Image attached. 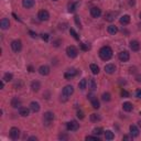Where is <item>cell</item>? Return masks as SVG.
<instances>
[{
  "label": "cell",
  "mask_w": 141,
  "mask_h": 141,
  "mask_svg": "<svg viewBox=\"0 0 141 141\" xmlns=\"http://www.w3.org/2000/svg\"><path fill=\"white\" fill-rule=\"evenodd\" d=\"M53 1H58V0H53Z\"/></svg>",
  "instance_id": "cell-53"
},
{
  "label": "cell",
  "mask_w": 141,
  "mask_h": 141,
  "mask_svg": "<svg viewBox=\"0 0 141 141\" xmlns=\"http://www.w3.org/2000/svg\"><path fill=\"white\" fill-rule=\"evenodd\" d=\"M140 19H141V12H140Z\"/></svg>",
  "instance_id": "cell-52"
},
{
  "label": "cell",
  "mask_w": 141,
  "mask_h": 141,
  "mask_svg": "<svg viewBox=\"0 0 141 141\" xmlns=\"http://www.w3.org/2000/svg\"><path fill=\"white\" fill-rule=\"evenodd\" d=\"M0 26H1V29L3 30H6V29H8L9 26H10V22H9V20L8 19H6V18H3L1 21H0Z\"/></svg>",
  "instance_id": "cell-16"
},
{
  "label": "cell",
  "mask_w": 141,
  "mask_h": 141,
  "mask_svg": "<svg viewBox=\"0 0 141 141\" xmlns=\"http://www.w3.org/2000/svg\"><path fill=\"white\" fill-rule=\"evenodd\" d=\"M20 136V130L18 128H16V127H13V128L10 129V137H11V139L16 140L18 139Z\"/></svg>",
  "instance_id": "cell-8"
},
{
  "label": "cell",
  "mask_w": 141,
  "mask_h": 141,
  "mask_svg": "<svg viewBox=\"0 0 141 141\" xmlns=\"http://www.w3.org/2000/svg\"><path fill=\"white\" fill-rule=\"evenodd\" d=\"M93 132L95 133V135L99 136V135H102V133H103V129L102 128H95V129L93 130Z\"/></svg>",
  "instance_id": "cell-35"
},
{
  "label": "cell",
  "mask_w": 141,
  "mask_h": 141,
  "mask_svg": "<svg viewBox=\"0 0 141 141\" xmlns=\"http://www.w3.org/2000/svg\"><path fill=\"white\" fill-rule=\"evenodd\" d=\"M105 138L107 140H112L115 138V135H114V132H111L110 130H107V131H105Z\"/></svg>",
  "instance_id": "cell-25"
},
{
  "label": "cell",
  "mask_w": 141,
  "mask_h": 141,
  "mask_svg": "<svg viewBox=\"0 0 141 141\" xmlns=\"http://www.w3.org/2000/svg\"><path fill=\"white\" fill-rule=\"evenodd\" d=\"M74 19H75V21H76V23H77V25H79V28H80V21H79V20H78V17H75V18H74Z\"/></svg>",
  "instance_id": "cell-43"
},
{
  "label": "cell",
  "mask_w": 141,
  "mask_h": 141,
  "mask_svg": "<svg viewBox=\"0 0 141 141\" xmlns=\"http://www.w3.org/2000/svg\"><path fill=\"white\" fill-rule=\"evenodd\" d=\"M66 53H67V55L69 56L70 59H74V58H76V56H77V54H78V51H77V49L75 48V46L70 45V46H68V48L66 49Z\"/></svg>",
  "instance_id": "cell-3"
},
{
  "label": "cell",
  "mask_w": 141,
  "mask_h": 141,
  "mask_svg": "<svg viewBox=\"0 0 141 141\" xmlns=\"http://www.w3.org/2000/svg\"><path fill=\"white\" fill-rule=\"evenodd\" d=\"M92 106H93L95 109H98L99 107H100V104H99V102H98V99H97V98H93V99H92Z\"/></svg>",
  "instance_id": "cell-29"
},
{
  "label": "cell",
  "mask_w": 141,
  "mask_h": 141,
  "mask_svg": "<svg viewBox=\"0 0 141 141\" xmlns=\"http://www.w3.org/2000/svg\"><path fill=\"white\" fill-rule=\"evenodd\" d=\"M29 70H30V72H34V70H33V67H32V66H29Z\"/></svg>",
  "instance_id": "cell-50"
},
{
  "label": "cell",
  "mask_w": 141,
  "mask_h": 141,
  "mask_svg": "<svg viewBox=\"0 0 141 141\" xmlns=\"http://www.w3.org/2000/svg\"><path fill=\"white\" fill-rule=\"evenodd\" d=\"M39 19L41 20V21H46V20H49L50 18V15H49V12L46 11V10H41V11H39Z\"/></svg>",
  "instance_id": "cell-7"
},
{
  "label": "cell",
  "mask_w": 141,
  "mask_h": 141,
  "mask_svg": "<svg viewBox=\"0 0 141 141\" xmlns=\"http://www.w3.org/2000/svg\"><path fill=\"white\" fill-rule=\"evenodd\" d=\"M69 32H70V35H72V36H73V38L75 39V40H79V36H78V34H77V33H76V31H75V30H74V29H70V30H69Z\"/></svg>",
  "instance_id": "cell-32"
},
{
  "label": "cell",
  "mask_w": 141,
  "mask_h": 141,
  "mask_svg": "<svg viewBox=\"0 0 141 141\" xmlns=\"http://www.w3.org/2000/svg\"><path fill=\"white\" fill-rule=\"evenodd\" d=\"M118 58H119V60L121 62H127L129 60L130 55H129V53L127 52V51H122V52H120L119 54H118Z\"/></svg>",
  "instance_id": "cell-9"
},
{
  "label": "cell",
  "mask_w": 141,
  "mask_h": 141,
  "mask_svg": "<svg viewBox=\"0 0 141 141\" xmlns=\"http://www.w3.org/2000/svg\"><path fill=\"white\" fill-rule=\"evenodd\" d=\"M3 85H5V84H3V80L1 83H0V87H1V88H3Z\"/></svg>",
  "instance_id": "cell-51"
},
{
  "label": "cell",
  "mask_w": 141,
  "mask_h": 141,
  "mask_svg": "<svg viewBox=\"0 0 141 141\" xmlns=\"http://www.w3.org/2000/svg\"><path fill=\"white\" fill-rule=\"evenodd\" d=\"M130 49L132 50V51H139V49H140V44H139V42L138 41H131L130 42Z\"/></svg>",
  "instance_id": "cell-17"
},
{
  "label": "cell",
  "mask_w": 141,
  "mask_h": 141,
  "mask_svg": "<svg viewBox=\"0 0 141 141\" xmlns=\"http://www.w3.org/2000/svg\"><path fill=\"white\" fill-rule=\"evenodd\" d=\"M130 6H133V5H135V0H130Z\"/></svg>",
  "instance_id": "cell-49"
},
{
  "label": "cell",
  "mask_w": 141,
  "mask_h": 141,
  "mask_svg": "<svg viewBox=\"0 0 141 141\" xmlns=\"http://www.w3.org/2000/svg\"><path fill=\"white\" fill-rule=\"evenodd\" d=\"M3 79H5L6 82H10V80L12 79V74H10V73H6V74H5V76H3Z\"/></svg>",
  "instance_id": "cell-34"
},
{
  "label": "cell",
  "mask_w": 141,
  "mask_h": 141,
  "mask_svg": "<svg viewBox=\"0 0 141 141\" xmlns=\"http://www.w3.org/2000/svg\"><path fill=\"white\" fill-rule=\"evenodd\" d=\"M20 105H21V102H20V99L18 98V97H15V98H12V100H11V106L13 107V108H18V107H20Z\"/></svg>",
  "instance_id": "cell-20"
},
{
  "label": "cell",
  "mask_w": 141,
  "mask_h": 141,
  "mask_svg": "<svg viewBox=\"0 0 141 141\" xmlns=\"http://www.w3.org/2000/svg\"><path fill=\"white\" fill-rule=\"evenodd\" d=\"M99 56L104 61H108L112 56V50L110 49L109 46H103V48L99 50Z\"/></svg>",
  "instance_id": "cell-1"
},
{
  "label": "cell",
  "mask_w": 141,
  "mask_h": 141,
  "mask_svg": "<svg viewBox=\"0 0 141 141\" xmlns=\"http://www.w3.org/2000/svg\"><path fill=\"white\" fill-rule=\"evenodd\" d=\"M90 70H92V73L93 74H95V75H97V74L99 73V67L97 66L96 64H90Z\"/></svg>",
  "instance_id": "cell-26"
},
{
  "label": "cell",
  "mask_w": 141,
  "mask_h": 141,
  "mask_svg": "<svg viewBox=\"0 0 141 141\" xmlns=\"http://www.w3.org/2000/svg\"><path fill=\"white\" fill-rule=\"evenodd\" d=\"M90 15H92L93 18H98V17L102 15V11H100V9L97 8V7H93V8L90 9Z\"/></svg>",
  "instance_id": "cell-10"
},
{
  "label": "cell",
  "mask_w": 141,
  "mask_h": 141,
  "mask_svg": "<svg viewBox=\"0 0 141 141\" xmlns=\"http://www.w3.org/2000/svg\"><path fill=\"white\" fill-rule=\"evenodd\" d=\"M116 15H117L116 12H108V13H107V15L105 16V19L107 20V21H114V20H115Z\"/></svg>",
  "instance_id": "cell-23"
},
{
  "label": "cell",
  "mask_w": 141,
  "mask_h": 141,
  "mask_svg": "<svg viewBox=\"0 0 141 141\" xmlns=\"http://www.w3.org/2000/svg\"><path fill=\"white\" fill-rule=\"evenodd\" d=\"M80 46H82V49L84 50V51H87V50L90 49L89 45H86V44H84V43H83V44H80Z\"/></svg>",
  "instance_id": "cell-37"
},
{
  "label": "cell",
  "mask_w": 141,
  "mask_h": 141,
  "mask_svg": "<svg viewBox=\"0 0 141 141\" xmlns=\"http://www.w3.org/2000/svg\"><path fill=\"white\" fill-rule=\"evenodd\" d=\"M29 109L28 108H25V107H21L19 110V114L21 115L22 117H26V116H29Z\"/></svg>",
  "instance_id": "cell-24"
},
{
  "label": "cell",
  "mask_w": 141,
  "mask_h": 141,
  "mask_svg": "<svg viewBox=\"0 0 141 141\" xmlns=\"http://www.w3.org/2000/svg\"><path fill=\"white\" fill-rule=\"evenodd\" d=\"M29 34L32 36V38H36V33H34L33 31H29Z\"/></svg>",
  "instance_id": "cell-44"
},
{
  "label": "cell",
  "mask_w": 141,
  "mask_h": 141,
  "mask_svg": "<svg viewBox=\"0 0 141 141\" xmlns=\"http://www.w3.org/2000/svg\"><path fill=\"white\" fill-rule=\"evenodd\" d=\"M115 70H116V66L114 64H107L105 66V72L107 74H112V73H115Z\"/></svg>",
  "instance_id": "cell-13"
},
{
  "label": "cell",
  "mask_w": 141,
  "mask_h": 141,
  "mask_svg": "<svg viewBox=\"0 0 141 141\" xmlns=\"http://www.w3.org/2000/svg\"><path fill=\"white\" fill-rule=\"evenodd\" d=\"M66 127H67V130H69V131H76V130L78 129L79 125L77 123V121H75V120H72V121L67 122Z\"/></svg>",
  "instance_id": "cell-6"
},
{
  "label": "cell",
  "mask_w": 141,
  "mask_h": 141,
  "mask_svg": "<svg viewBox=\"0 0 141 141\" xmlns=\"http://www.w3.org/2000/svg\"><path fill=\"white\" fill-rule=\"evenodd\" d=\"M29 140H30V141H32V140H35V141H36V140H38V138H36V137H30Z\"/></svg>",
  "instance_id": "cell-46"
},
{
  "label": "cell",
  "mask_w": 141,
  "mask_h": 141,
  "mask_svg": "<svg viewBox=\"0 0 141 141\" xmlns=\"http://www.w3.org/2000/svg\"><path fill=\"white\" fill-rule=\"evenodd\" d=\"M122 108L125 111H131L132 108H133V106H132V104L131 103H129V102H126V103H123V105H122Z\"/></svg>",
  "instance_id": "cell-19"
},
{
  "label": "cell",
  "mask_w": 141,
  "mask_h": 141,
  "mask_svg": "<svg viewBox=\"0 0 141 141\" xmlns=\"http://www.w3.org/2000/svg\"><path fill=\"white\" fill-rule=\"evenodd\" d=\"M90 120L94 121V122L99 121V120H100V116L97 115V114H92V115H90Z\"/></svg>",
  "instance_id": "cell-30"
},
{
  "label": "cell",
  "mask_w": 141,
  "mask_h": 141,
  "mask_svg": "<svg viewBox=\"0 0 141 141\" xmlns=\"http://www.w3.org/2000/svg\"><path fill=\"white\" fill-rule=\"evenodd\" d=\"M86 85H87V80H86L85 78H83V79L78 83V87H79V88L82 89V90H84V89L86 88Z\"/></svg>",
  "instance_id": "cell-28"
},
{
  "label": "cell",
  "mask_w": 141,
  "mask_h": 141,
  "mask_svg": "<svg viewBox=\"0 0 141 141\" xmlns=\"http://www.w3.org/2000/svg\"><path fill=\"white\" fill-rule=\"evenodd\" d=\"M88 88L90 90H95L96 89V83H95V80H94V79H89V86H88Z\"/></svg>",
  "instance_id": "cell-31"
},
{
  "label": "cell",
  "mask_w": 141,
  "mask_h": 141,
  "mask_svg": "<svg viewBox=\"0 0 141 141\" xmlns=\"http://www.w3.org/2000/svg\"><path fill=\"white\" fill-rule=\"evenodd\" d=\"M11 48L15 52H20L22 49V44H21V41L19 40H15V41L11 42Z\"/></svg>",
  "instance_id": "cell-5"
},
{
  "label": "cell",
  "mask_w": 141,
  "mask_h": 141,
  "mask_svg": "<svg viewBox=\"0 0 141 141\" xmlns=\"http://www.w3.org/2000/svg\"><path fill=\"white\" fill-rule=\"evenodd\" d=\"M136 96L138 97L139 99H141V89H138V90H137V92H136Z\"/></svg>",
  "instance_id": "cell-40"
},
{
  "label": "cell",
  "mask_w": 141,
  "mask_h": 141,
  "mask_svg": "<svg viewBox=\"0 0 141 141\" xmlns=\"http://www.w3.org/2000/svg\"><path fill=\"white\" fill-rule=\"evenodd\" d=\"M41 38L44 40V41H48V40H49V34H42Z\"/></svg>",
  "instance_id": "cell-42"
},
{
  "label": "cell",
  "mask_w": 141,
  "mask_h": 141,
  "mask_svg": "<svg viewBox=\"0 0 141 141\" xmlns=\"http://www.w3.org/2000/svg\"><path fill=\"white\" fill-rule=\"evenodd\" d=\"M22 5L26 9L32 8V7L34 6V0H22Z\"/></svg>",
  "instance_id": "cell-15"
},
{
  "label": "cell",
  "mask_w": 141,
  "mask_h": 141,
  "mask_svg": "<svg viewBox=\"0 0 141 141\" xmlns=\"http://www.w3.org/2000/svg\"><path fill=\"white\" fill-rule=\"evenodd\" d=\"M136 79H137V82H141V76L140 75H138V76H136Z\"/></svg>",
  "instance_id": "cell-45"
},
{
  "label": "cell",
  "mask_w": 141,
  "mask_h": 141,
  "mask_svg": "<svg viewBox=\"0 0 141 141\" xmlns=\"http://www.w3.org/2000/svg\"><path fill=\"white\" fill-rule=\"evenodd\" d=\"M40 87H41V84H40L38 80H34V82H32L31 84V88L33 92H38V90L40 89Z\"/></svg>",
  "instance_id": "cell-21"
},
{
  "label": "cell",
  "mask_w": 141,
  "mask_h": 141,
  "mask_svg": "<svg viewBox=\"0 0 141 141\" xmlns=\"http://www.w3.org/2000/svg\"><path fill=\"white\" fill-rule=\"evenodd\" d=\"M121 96H122V97H128V96H129V93L127 92V90L122 89V90H121Z\"/></svg>",
  "instance_id": "cell-38"
},
{
  "label": "cell",
  "mask_w": 141,
  "mask_h": 141,
  "mask_svg": "<svg viewBox=\"0 0 141 141\" xmlns=\"http://www.w3.org/2000/svg\"><path fill=\"white\" fill-rule=\"evenodd\" d=\"M130 135H131V137L139 136V129L137 128V126H135V125L130 126Z\"/></svg>",
  "instance_id": "cell-14"
},
{
  "label": "cell",
  "mask_w": 141,
  "mask_h": 141,
  "mask_svg": "<svg viewBox=\"0 0 141 141\" xmlns=\"http://www.w3.org/2000/svg\"><path fill=\"white\" fill-rule=\"evenodd\" d=\"M77 117H78L79 119H83L84 118V114L82 111H77Z\"/></svg>",
  "instance_id": "cell-39"
},
{
  "label": "cell",
  "mask_w": 141,
  "mask_h": 141,
  "mask_svg": "<svg viewBox=\"0 0 141 141\" xmlns=\"http://www.w3.org/2000/svg\"><path fill=\"white\" fill-rule=\"evenodd\" d=\"M108 32L110 34H116L117 32H118V29H117L116 25H109L108 26Z\"/></svg>",
  "instance_id": "cell-27"
},
{
  "label": "cell",
  "mask_w": 141,
  "mask_h": 141,
  "mask_svg": "<svg viewBox=\"0 0 141 141\" xmlns=\"http://www.w3.org/2000/svg\"><path fill=\"white\" fill-rule=\"evenodd\" d=\"M140 115H141V112H140Z\"/></svg>",
  "instance_id": "cell-54"
},
{
  "label": "cell",
  "mask_w": 141,
  "mask_h": 141,
  "mask_svg": "<svg viewBox=\"0 0 141 141\" xmlns=\"http://www.w3.org/2000/svg\"><path fill=\"white\" fill-rule=\"evenodd\" d=\"M76 6H77V5H74V3L69 5V7H68V11H69V12H74V11H75V9H76Z\"/></svg>",
  "instance_id": "cell-36"
},
{
  "label": "cell",
  "mask_w": 141,
  "mask_h": 141,
  "mask_svg": "<svg viewBox=\"0 0 141 141\" xmlns=\"http://www.w3.org/2000/svg\"><path fill=\"white\" fill-rule=\"evenodd\" d=\"M76 74H77V70L75 68H70V69H68L67 72L64 74V76H65L66 79H69V78H72V77L75 76Z\"/></svg>",
  "instance_id": "cell-11"
},
{
  "label": "cell",
  "mask_w": 141,
  "mask_h": 141,
  "mask_svg": "<svg viewBox=\"0 0 141 141\" xmlns=\"http://www.w3.org/2000/svg\"><path fill=\"white\" fill-rule=\"evenodd\" d=\"M129 139H131L130 137H128V136H125L123 137V140H129Z\"/></svg>",
  "instance_id": "cell-48"
},
{
  "label": "cell",
  "mask_w": 141,
  "mask_h": 141,
  "mask_svg": "<svg viewBox=\"0 0 141 141\" xmlns=\"http://www.w3.org/2000/svg\"><path fill=\"white\" fill-rule=\"evenodd\" d=\"M39 73L41 74V75H49V74H50V67H49V66H46V65L40 66Z\"/></svg>",
  "instance_id": "cell-12"
},
{
  "label": "cell",
  "mask_w": 141,
  "mask_h": 141,
  "mask_svg": "<svg viewBox=\"0 0 141 141\" xmlns=\"http://www.w3.org/2000/svg\"><path fill=\"white\" fill-rule=\"evenodd\" d=\"M30 108H31V110H32L33 112H38L39 110H40V105H39V103L32 102L31 104H30Z\"/></svg>",
  "instance_id": "cell-18"
},
{
  "label": "cell",
  "mask_w": 141,
  "mask_h": 141,
  "mask_svg": "<svg viewBox=\"0 0 141 141\" xmlns=\"http://www.w3.org/2000/svg\"><path fill=\"white\" fill-rule=\"evenodd\" d=\"M120 23L121 24H128V23L130 22V17L128 15H125V16H122L121 18H120Z\"/></svg>",
  "instance_id": "cell-22"
},
{
  "label": "cell",
  "mask_w": 141,
  "mask_h": 141,
  "mask_svg": "<svg viewBox=\"0 0 141 141\" xmlns=\"http://www.w3.org/2000/svg\"><path fill=\"white\" fill-rule=\"evenodd\" d=\"M86 139H87V140H89V139H94V140H97V141L99 140V138H98V137H92V136H88V137H86Z\"/></svg>",
  "instance_id": "cell-41"
},
{
  "label": "cell",
  "mask_w": 141,
  "mask_h": 141,
  "mask_svg": "<svg viewBox=\"0 0 141 141\" xmlns=\"http://www.w3.org/2000/svg\"><path fill=\"white\" fill-rule=\"evenodd\" d=\"M60 138H61V139H67V136H64V135H61V136H60Z\"/></svg>",
  "instance_id": "cell-47"
},
{
  "label": "cell",
  "mask_w": 141,
  "mask_h": 141,
  "mask_svg": "<svg viewBox=\"0 0 141 141\" xmlns=\"http://www.w3.org/2000/svg\"><path fill=\"white\" fill-rule=\"evenodd\" d=\"M54 120V115H53V112L51 111H48L44 114V117H43V121L46 126H50L51 125V122Z\"/></svg>",
  "instance_id": "cell-2"
},
{
  "label": "cell",
  "mask_w": 141,
  "mask_h": 141,
  "mask_svg": "<svg viewBox=\"0 0 141 141\" xmlns=\"http://www.w3.org/2000/svg\"><path fill=\"white\" fill-rule=\"evenodd\" d=\"M73 93H74V88H73V86H70V85H67L63 88V97H65L66 99H67L68 96L73 95Z\"/></svg>",
  "instance_id": "cell-4"
},
{
  "label": "cell",
  "mask_w": 141,
  "mask_h": 141,
  "mask_svg": "<svg viewBox=\"0 0 141 141\" xmlns=\"http://www.w3.org/2000/svg\"><path fill=\"white\" fill-rule=\"evenodd\" d=\"M102 98H103L104 102H109V100H110V94H109V93H105V94H103Z\"/></svg>",
  "instance_id": "cell-33"
}]
</instances>
